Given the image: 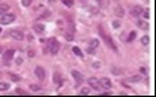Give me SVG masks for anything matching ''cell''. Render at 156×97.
Wrapping results in <instances>:
<instances>
[{
	"instance_id": "obj_1",
	"label": "cell",
	"mask_w": 156,
	"mask_h": 97,
	"mask_svg": "<svg viewBox=\"0 0 156 97\" xmlns=\"http://www.w3.org/2000/svg\"><path fill=\"white\" fill-rule=\"evenodd\" d=\"M98 31H99V35H100V38L105 41V43L109 46L110 48H113L114 51H117V46L116 43H114V41L110 35H107V33L105 31V28H103V24H99L98 26Z\"/></svg>"
},
{
	"instance_id": "obj_2",
	"label": "cell",
	"mask_w": 156,
	"mask_h": 97,
	"mask_svg": "<svg viewBox=\"0 0 156 97\" xmlns=\"http://www.w3.org/2000/svg\"><path fill=\"white\" fill-rule=\"evenodd\" d=\"M48 48H49L52 55H57L60 50V42L56 38H49L48 39Z\"/></svg>"
},
{
	"instance_id": "obj_3",
	"label": "cell",
	"mask_w": 156,
	"mask_h": 97,
	"mask_svg": "<svg viewBox=\"0 0 156 97\" xmlns=\"http://www.w3.org/2000/svg\"><path fill=\"white\" fill-rule=\"evenodd\" d=\"M75 31H76V28H75V24H73V22H69V24H68V28L65 30V33H64V36H65V39L67 41H73V38H75Z\"/></svg>"
},
{
	"instance_id": "obj_4",
	"label": "cell",
	"mask_w": 156,
	"mask_h": 97,
	"mask_svg": "<svg viewBox=\"0 0 156 97\" xmlns=\"http://www.w3.org/2000/svg\"><path fill=\"white\" fill-rule=\"evenodd\" d=\"M15 20V15L14 14H4L0 16V24H3V26H5V24H10V23H12Z\"/></svg>"
},
{
	"instance_id": "obj_5",
	"label": "cell",
	"mask_w": 156,
	"mask_h": 97,
	"mask_svg": "<svg viewBox=\"0 0 156 97\" xmlns=\"http://www.w3.org/2000/svg\"><path fill=\"white\" fill-rule=\"evenodd\" d=\"M72 78L75 80V86L76 88H79L82 82L84 81V78H83V74L80 71H77V70H72Z\"/></svg>"
},
{
	"instance_id": "obj_6",
	"label": "cell",
	"mask_w": 156,
	"mask_h": 97,
	"mask_svg": "<svg viewBox=\"0 0 156 97\" xmlns=\"http://www.w3.org/2000/svg\"><path fill=\"white\" fill-rule=\"evenodd\" d=\"M34 74L37 76V78H38V80H41V81H44L45 77H46V76H45V74H46V73H45V69L42 68V66H35Z\"/></svg>"
},
{
	"instance_id": "obj_7",
	"label": "cell",
	"mask_w": 156,
	"mask_h": 97,
	"mask_svg": "<svg viewBox=\"0 0 156 97\" xmlns=\"http://www.w3.org/2000/svg\"><path fill=\"white\" fill-rule=\"evenodd\" d=\"M87 84H88L94 90H99V89H100V82L98 81V78H95V77H90L88 80H87Z\"/></svg>"
},
{
	"instance_id": "obj_8",
	"label": "cell",
	"mask_w": 156,
	"mask_h": 97,
	"mask_svg": "<svg viewBox=\"0 0 156 97\" xmlns=\"http://www.w3.org/2000/svg\"><path fill=\"white\" fill-rule=\"evenodd\" d=\"M10 35L12 36V38H15L16 41H22L23 38H25V34H23L21 30H11Z\"/></svg>"
},
{
	"instance_id": "obj_9",
	"label": "cell",
	"mask_w": 156,
	"mask_h": 97,
	"mask_svg": "<svg viewBox=\"0 0 156 97\" xmlns=\"http://www.w3.org/2000/svg\"><path fill=\"white\" fill-rule=\"evenodd\" d=\"M14 54H15V50L14 48H8V50H5L4 54H3V59L5 61V63L8 62V61H11L14 58Z\"/></svg>"
},
{
	"instance_id": "obj_10",
	"label": "cell",
	"mask_w": 156,
	"mask_h": 97,
	"mask_svg": "<svg viewBox=\"0 0 156 97\" xmlns=\"http://www.w3.org/2000/svg\"><path fill=\"white\" fill-rule=\"evenodd\" d=\"M144 8L141 7V5H133V7L130 8V15L132 16H140L143 14Z\"/></svg>"
},
{
	"instance_id": "obj_11",
	"label": "cell",
	"mask_w": 156,
	"mask_h": 97,
	"mask_svg": "<svg viewBox=\"0 0 156 97\" xmlns=\"http://www.w3.org/2000/svg\"><path fill=\"white\" fill-rule=\"evenodd\" d=\"M136 26L139 28H141V30H144V31H148L149 30V23L145 22V20H141V19H139L136 22Z\"/></svg>"
},
{
	"instance_id": "obj_12",
	"label": "cell",
	"mask_w": 156,
	"mask_h": 97,
	"mask_svg": "<svg viewBox=\"0 0 156 97\" xmlns=\"http://www.w3.org/2000/svg\"><path fill=\"white\" fill-rule=\"evenodd\" d=\"M99 82H100V88H103V89H110L111 86V81L107 77H103Z\"/></svg>"
},
{
	"instance_id": "obj_13",
	"label": "cell",
	"mask_w": 156,
	"mask_h": 97,
	"mask_svg": "<svg viewBox=\"0 0 156 97\" xmlns=\"http://www.w3.org/2000/svg\"><path fill=\"white\" fill-rule=\"evenodd\" d=\"M33 30H34V31L37 33V34H39V35L45 33V27H44V24H39V23H35L34 26H33Z\"/></svg>"
},
{
	"instance_id": "obj_14",
	"label": "cell",
	"mask_w": 156,
	"mask_h": 97,
	"mask_svg": "<svg viewBox=\"0 0 156 97\" xmlns=\"http://www.w3.org/2000/svg\"><path fill=\"white\" fill-rule=\"evenodd\" d=\"M8 11H10V5L8 4H5V3L0 4V16L4 15V14H7Z\"/></svg>"
},
{
	"instance_id": "obj_15",
	"label": "cell",
	"mask_w": 156,
	"mask_h": 97,
	"mask_svg": "<svg viewBox=\"0 0 156 97\" xmlns=\"http://www.w3.org/2000/svg\"><path fill=\"white\" fill-rule=\"evenodd\" d=\"M143 80V76L141 74H134V76H132L128 78V81L129 82H140Z\"/></svg>"
},
{
	"instance_id": "obj_16",
	"label": "cell",
	"mask_w": 156,
	"mask_h": 97,
	"mask_svg": "<svg viewBox=\"0 0 156 97\" xmlns=\"http://www.w3.org/2000/svg\"><path fill=\"white\" fill-rule=\"evenodd\" d=\"M53 82H56V84H58V85L63 84V77H61L60 73H55V74H53Z\"/></svg>"
},
{
	"instance_id": "obj_17",
	"label": "cell",
	"mask_w": 156,
	"mask_h": 97,
	"mask_svg": "<svg viewBox=\"0 0 156 97\" xmlns=\"http://www.w3.org/2000/svg\"><path fill=\"white\" fill-rule=\"evenodd\" d=\"M8 77H10L11 81H15V82H19V81L22 80V77L18 76V74H15V73H8Z\"/></svg>"
},
{
	"instance_id": "obj_18",
	"label": "cell",
	"mask_w": 156,
	"mask_h": 97,
	"mask_svg": "<svg viewBox=\"0 0 156 97\" xmlns=\"http://www.w3.org/2000/svg\"><path fill=\"white\" fill-rule=\"evenodd\" d=\"M72 51H73V54H75V55H77V57H80V58H82L83 55H84V54H83V51L80 50L79 47H76V46H75V47H72Z\"/></svg>"
},
{
	"instance_id": "obj_19",
	"label": "cell",
	"mask_w": 156,
	"mask_h": 97,
	"mask_svg": "<svg viewBox=\"0 0 156 97\" xmlns=\"http://www.w3.org/2000/svg\"><path fill=\"white\" fill-rule=\"evenodd\" d=\"M114 14H116L118 18H122V16L125 15V12H124L122 7H117V8H116V11H114Z\"/></svg>"
},
{
	"instance_id": "obj_20",
	"label": "cell",
	"mask_w": 156,
	"mask_h": 97,
	"mask_svg": "<svg viewBox=\"0 0 156 97\" xmlns=\"http://www.w3.org/2000/svg\"><path fill=\"white\" fill-rule=\"evenodd\" d=\"M134 39H136V31H130V33H129V35H128L126 42H128V43H130V42H133Z\"/></svg>"
},
{
	"instance_id": "obj_21",
	"label": "cell",
	"mask_w": 156,
	"mask_h": 97,
	"mask_svg": "<svg viewBox=\"0 0 156 97\" xmlns=\"http://www.w3.org/2000/svg\"><path fill=\"white\" fill-rule=\"evenodd\" d=\"M98 46H99V41L98 39H91V41H90V47L97 48Z\"/></svg>"
},
{
	"instance_id": "obj_22",
	"label": "cell",
	"mask_w": 156,
	"mask_h": 97,
	"mask_svg": "<svg viewBox=\"0 0 156 97\" xmlns=\"http://www.w3.org/2000/svg\"><path fill=\"white\" fill-rule=\"evenodd\" d=\"M148 43H149V36L148 35H144L143 38H141V45L143 46H147Z\"/></svg>"
},
{
	"instance_id": "obj_23",
	"label": "cell",
	"mask_w": 156,
	"mask_h": 97,
	"mask_svg": "<svg viewBox=\"0 0 156 97\" xmlns=\"http://www.w3.org/2000/svg\"><path fill=\"white\" fill-rule=\"evenodd\" d=\"M10 84L8 82H0V90H8Z\"/></svg>"
},
{
	"instance_id": "obj_24",
	"label": "cell",
	"mask_w": 156,
	"mask_h": 97,
	"mask_svg": "<svg viewBox=\"0 0 156 97\" xmlns=\"http://www.w3.org/2000/svg\"><path fill=\"white\" fill-rule=\"evenodd\" d=\"M73 0H63V4L65 5V7H72L73 5Z\"/></svg>"
},
{
	"instance_id": "obj_25",
	"label": "cell",
	"mask_w": 156,
	"mask_h": 97,
	"mask_svg": "<svg viewBox=\"0 0 156 97\" xmlns=\"http://www.w3.org/2000/svg\"><path fill=\"white\" fill-rule=\"evenodd\" d=\"M30 90L38 92V90H41V86H39V85H35V84H31V85H30Z\"/></svg>"
},
{
	"instance_id": "obj_26",
	"label": "cell",
	"mask_w": 156,
	"mask_h": 97,
	"mask_svg": "<svg viewBox=\"0 0 156 97\" xmlns=\"http://www.w3.org/2000/svg\"><path fill=\"white\" fill-rule=\"evenodd\" d=\"M48 16H50V11L49 10H45L44 14L39 15V19H45V18H48Z\"/></svg>"
},
{
	"instance_id": "obj_27",
	"label": "cell",
	"mask_w": 156,
	"mask_h": 97,
	"mask_svg": "<svg viewBox=\"0 0 156 97\" xmlns=\"http://www.w3.org/2000/svg\"><path fill=\"white\" fill-rule=\"evenodd\" d=\"M33 4V0H22V5L23 7H30Z\"/></svg>"
},
{
	"instance_id": "obj_28",
	"label": "cell",
	"mask_w": 156,
	"mask_h": 97,
	"mask_svg": "<svg viewBox=\"0 0 156 97\" xmlns=\"http://www.w3.org/2000/svg\"><path fill=\"white\" fill-rule=\"evenodd\" d=\"M15 93H16V94H25V96L29 94V92H26V90H23V89H21V88H16Z\"/></svg>"
},
{
	"instance_id": "obj_29",
	"label": "cell",
	"mask_w": 156,
	"mask_h": 97,
	"mask_svg": "<svg viewBox=\"0 0 156 97\" xmlns=\"http://www.w3.org/2000/svg\"><path fill=\"white\" fill-rule=\"evenodd\" d=\"M27 55H29V58H33V57H35V50H33V48H29Z\"/></svg>"
},
{
	"instance_id": "obj_30",
	"label": "cell",
	"mask_w": 156,
	"mask_h": 97,
	"mask_svg": "<svg viewBox=\"0 0 156 97\" xmlns=\"http://www.w3.org/2000/svg\"><path fill=\"white\" fill-rule=\"evenodd\" d=\"M80 94H83V96L90 94V88H83V89L80 90Z\"/></svg>"
},
{
	"instance_id": "obj_31",
	"label": "cell",
	"mask_w": 156,
	"mask_h": 97,
	"mask_svg": "<svg viewBox=\"0 0 156 97\" xmlns=\"http://www.w3.org/2000/svg\"><path fill=\"white\" fill-rule=\"evenodd\" d=\"M119 26H121V22L119 20H114L113 22V28H118Z\"/></svg>"
},
{
	"instance_id": "obj_32",
	"label": "cell",
	"mask_w": 156,
	"mask_h": 97,
	"mask_svg": "<svg viewBox=\"0 0 156 97\" xmlns=\"http://www.w3.org/2000/svg\"><path fill=\"white\" fill-rule=\"evenodd\" d=\"M143 15H144L145 19H149V10H144L143 11Z\"/></svg>"
},
{
	"instance_id": "obj_33",
	"label": "cell",
	"mask_w": 156,
	"mask_h": 97,
	"mask_svg": "<svg viewBox=\"0 0 156 97\" xmlns=\"http://www.w3.org/2000/svg\"><path fill=\"white\" fill-rule=\"evenodd\" d=\"M92 68H94V69H99V68H100V63H99V62H94V63H92Z\"/></svg>"
},
{
	"instance_id": "obj_34",
	"label": "cell",
	"mask_w": 156,
	"mask_h": 97,
	"mask_svg": "<svg viewBox=\"0 0 156 97\" xmlns=\"http://www.w3.org/2000/svg\"><path fill=\"white\" fill-rule=\"evenodd\" d=\"M140 73L143 76H147V69L145 68H140Z\"/></svg>"
},
{
	"instance_id": "obj_35",
	"label": "cell",
	"mask_w": 156,
	"mask_h": 97,
	"mask_svg": "<svg viewBox=\"0 0 156 97\" xmlns=\"http://www.w3.org/2000/svg\"><path fill=\"white\" fill-rule=\"evenodd\" d=\"M113 73H114V74H121V73H122V70H118V69H113Z\"/></svg>"
},
{
	"instance_id": "obj_36",
	"label": "cell",
	"mask_w": 156,
	"mask_h": 97,
	"mask_svg": "<svg viewBox=\"0 0 156 97\" xmlns=\"http://www.w3.org/2000/svg\"><path fill=\"white\" fill-rule=\"evenodd\" d=\"M22 62H23V59H22V58H16V61H15V63H16V65H21Z\"/></svg>"
},
{
	"instance_id": "obj_37",
	"label": "cell",
	"mask_w": 156,
	"mask_h": 97,
	"mask_svg": "<svg viewBox=\"0 0 156 97\" xmlns=\"http://www.w3.org/2000/svg\"><path fill=\"white\" fill-rule=\"evenodd\" d=\"M113 92H110V90H106V92H103V96H111Z\"/></svg>"
},
{
	"instance_id": "obj_38",
	"label": "cell",
	"mask_w": 156,
	"mask_h": 97,
	"mask_svg": "<svg viewBox=\"0 0 156 97\" xmlns=\"http://www.w3.org/2000/svg\"><path fill=\"white\" fill-rule=\"evenodd\" d=\"M87 53H90V54H94V48H92V47H88V48H87Z\"/></svg>"
},
{
	"instance_id": "obj_39",
	"label": "cell",
	"mask_w": 156,
	"mask_h": 97,
	"mask_svg": "<svg viewBox=\"0 0 156 97\" xmlns=\"http://www.w3.org/2000/svg\"><path fill=\"white\" fill-rule=\"evenodd\" d=\"M0 53H3V47L2 46H0Z\"/></svg>"
},
{
	"instance_id": "obj_40",
	"label": "cell",
	"mask_w": 156,
	"mask_h": 97,
	"mask_svg": "<svg viewBox=\"0 0 156 97\" xmlns=\"http://www.w3.org/2000/svg\"><path fill=\"white\" fill-rule=\"evenodd\" d=\"M56 2V0H49V3H55Z\"/></svg>"
},
{
	"instance_id": "obj_41",
	"label": "cell",
	"mask_w": 156,
	"mask_h": 97,
	"mask_svg": "<svg viewBox=\"0 0 156 97\" xmlns=\"http://www.w3.org/2000/svg\"><path fill=\"white\" fill-rule=\"evenodd\" d=\"M0 33H2V27H0Z\"/></svg>"
},
{
	"instance_id": "obj_42",
	"label": "cell",
	"mask_w": 156,
	"mask_h": 97,
	"mask_svg": "<svg viewBox=\"0 0 156 97\" xmlns=\"http://www.w3.org/2000/svg\"><path fill=\"white\" fill-rule=\"evenodd\" d=\"M0 76H2V73H0Z\"/></svg>"
}]
</instances>
